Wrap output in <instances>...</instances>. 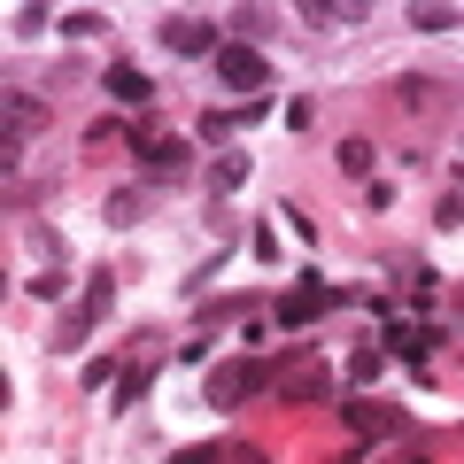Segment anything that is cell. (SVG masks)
Here are the masks:
<instances>
[{"label": "cell", "mask_w": 464, "mask_h": 464, "mask_svg": "<svg viewBox=\"0 0 464 464\" xmlns=\"http://www.w3.org/2000/svg\"><path fill=\"white\" fill-rule=\"evenodd\" d=\"M271 387V364H256V356H240V364H217L209 380H201V402L209 411H232V402H248Z\"/></svg>", "instance_id": "1"}, {"label": "cell", "mask_w": 464, "mask_h": 464, "mask_svg": "<svg viewBox=\"0 0 464 464\" xmlns=\"http://www.w3.org/2000/svg\"><path fill=\"white\" fill-rule=\"evenodd\" d=\"M325 310H341V286H325L317 271H302V286H295V295H279V333H302V325H317Z\"/></svg>", "instance_id": "2"}, {"label": "cell", "mask_w": 464, "mask_h": 464, "mask_svg": "<svg viewBox=\"0 0 464 464\" xmlns=\"http://www.w3.org/2000/svg\"><path fill=\"white\" fill-rule=\"evenodd\" d=\"M132 148H140V179H148V186H179L186 170H194V148H186V140H148V132H132Z\"/></svg>", "instance_id": "3"}, {"label": "cell", "mask_w": 464, "mask_h": 464, "mask_svg": "<svg viewBox=\"0 0 464 464\" xmlns=\"http://www.w3.org/2000/svg\"><path fill=\"white\" fill-rule=\"evenodd\" d=\"M217 78L232 85V93H264L271 85V63L256 47H240V39H225V47H217Z\"/></svg>", "instance_id": "4"}, {"label": "cell", "mask_w": 464, "mask_h": 464, "mask_svg": "<svg viewBox=\"0 0 464 464\" xmlns=\"http://www.w3.org/2000/svg\"><path fill=\"white\" fill-rule=\"evenodd\" d=\"M163 47L170 54H217L225 39H217V24H201V16H170L163 24Z\"/></svg>", "instance_id": "5"}, {"label": "cell", "mask_w": 464, "mask_h": 464, "mask_svg": "<svg viewBox=\"0 0 464 464\" xmlns=\"http://www.w3.org/2000/svg\"><path fill=\"white\" fill-rule=\"evenodd\" d=\"M101 85H109V93L124 101V109H148V101H155V78H148V70H140V63H116V70H109V78H101Z\"/></svg>", "instance_id": "6"}, {"label": "cell", "mask_w": 464, "mask_h": 464, "mask_svg": "<svg viewBox=\"0 0 464 464\" xmlns=\"http://www.w3.org/2000/svg\"><path fill=\"white\" fill-rule=\"evenodd\" d=\"M341 418L364 433V441H387V433H402V411H380V402H341Z\"/></svg>", "instance_id": "7"}, {"label": "cell", "mask_w": 464, "mask_h": 464, "mask_svg": "<svg viewBox=\"0 0 464 464\" xmlns=\"http://www.w3.org/2000/svg\"><path fill=\"white\" fill-rule=\"evenodd\" d=\"M380 348H387V356H402V364H418V356H426V333L402 325V317H387V325H380Z\"/></svg>", "instance_id": "8"}, {"label": "cell", "mask_w": 464, "mask_h": 464, "mask_svg": "<svg viewBox=\"0 0 464 464\" xmlns=\"http://www.w3.org/2000/svg\"><path fill=\"white\" fill-rule=\"evenodd\" d=\"M109 302H116V279H109V271H93V279H85V295H78V317H85V325H101V317H109Z\"/></svg>", "instance_id": "9"}, {"label": "cell", "mask_w": 464, "mask_h": 464, "mask_svg": "<svg viewBox=\"0 0 464 464\" xmlns=\"http://www.w3.org/2000/svg\"><path fill=\"white\" fill-rule=\"evenodd\" d=\"M140 217H148V194H140V186H124V194H109V225H116V232H132Z\"/></svg>", "instance_id": "10"}, {"label": "cell", "mask_w": 464, "mask_h": 464, "mask_svg": "<svg viewBox=\"0 0 464 464\" xmlns=\"http://www.w3.org/2000/svg\"><path fill=\"white\" fill-rule=\"evenodd\" d=\"M140 402H148V364H132L124 380H116V402H109V411H140Z\"/></svg>", "instance_id": "11"}, {"label": "cell", "mask_w": 464, "mask_h": 464, "mask_svg": "<svg viewBox=\"0 0 464 464\" xmlns=\"http://www.w3.org/2000/svg\"><path fill=\"white\" fill-rule=\"evenodd\" d=\"M333 163H341V179H372V140H341Z\"/></svg>", "instance_id": "12"}, {"label": "cell", "mask_w": 464, "mask_h": 464, "mask_svg": "<svg viewBox=\"0 0 464 464\" xmlns=\"http://www.w3.org/2000/svg\"><path fill=\"white\" fill-rule=\"evenodd\" d=\"M232 186H248V155H225V163L209 170V194H232Z\"/></svg>", "instance_id": "13"}, {"label": "cell", "mask_w": 464, "mask_h": 464, "mask_svg": "<svg viewBox=\"0 0 464 464\" xmlns=\"http://www.w3.org/2000/svg\"><path fill=\"white\" fill-rule=\"evenodd\" d=\"M109 32V16L101 8H78V16H63V39H101Z\"/></svg>", "instance_id": "14"}, {"label": "cell", "mask_w": 464, "mask_h": 464, "mask_svg": "<svg viewBox=\"0 0 464 464\" xmlns=\"http://www.w3.org/2000/svg\"><path fill=\"white\" fill-rule=\"evenodd\" d=\"M8 32H16V39H39V32H47V8H39V0H24L16 16H8Z\"/></svg>", "instance_id": "15"}, {"label": "cell", "mask_w": 464, "mask_h": 464, "mask_svg": "<svg viewBox=\"0 0 464 464\" xmlns=\"http://www.w3.org/2000/svg\"><path fill=\"white\" fill-rule=\"evenodd\" d=\"M457 8H411V32H457Z\"/></svg>", "instance_id": "16"}, {"label": "cell", "mask_w": 464, "mask_h": 464, "mask_svg": "<svg viewBox=\"0 0 464 464\" xmlns=\"http://www.w3.org/2000/svg\"><path fill=\"white\" fill-rule=\"evenodd\" d=\"M380 364H387V348H372V341L348 356V372H356V380H380Z\"/></svg>", "instance_id": "17"}, {"label": "cell", "mask_w": 464, "mask_h": 464, "mask_svg": "<svg viewBox=\"0 0 464 464\" xmlns=\"http://www.w3.org/2000/svg\"><path fill=\"white\" fill-rule=\"evenodd\" d=\"M109 380H124V372H116V356H85V395H93V387H109Z\"/></svg>", "instance_id": "18"}, {"label": "cell", "mask_w": 464, "mask_h": 464, "mask_svg": "<svg viewBox=\"0 0 464 464\" xmlns=\"http://www.w3.org/2000/svg\"><path fill=\"white\" fill-rule=\"evenodd\" d=\"M32 286V302H63V271H39V279H24Z\"/></svg>", "instance_id": "19"}, {"label": "cell", "mask_w": 464, "mask_h": 464, "mask_svg": "<svg viewBox=\"0 0 464 464\" xmlns=\"http://www.w3.org/2000/svg\"><path fill=\"white\" fill-rule=\"evenodd\" d=\"M179 464H217V449H179Z\"/></svg>", "instance_id": "20"}]
</instances>
